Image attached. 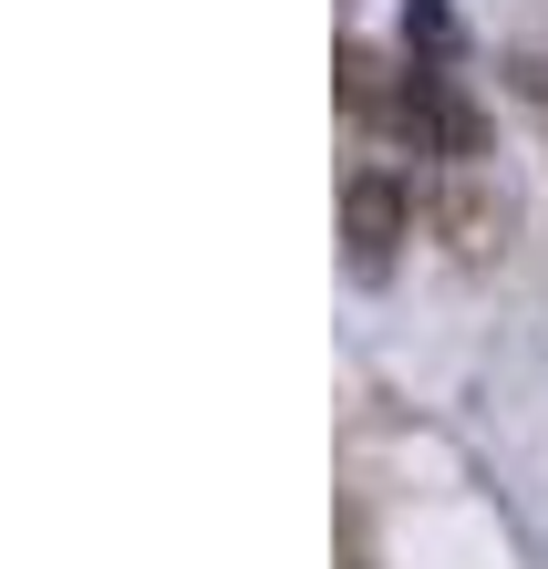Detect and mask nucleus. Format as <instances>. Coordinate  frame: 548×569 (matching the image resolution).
I'll use <instances>...</instances> for the list:
<instances>
[{"mask_svg": "<svg viewBox=\"0 0 548 569\" xmlns=\"http://www.w3.org/2000/svg\"><path fill=\"white\" fill-rule=\"evenodd\" d=\"M445 31H456V21H445V0H403V42L445 52Z\"/></svg>", "mask_w": 548, "mask_h": 569, "instance_id": "obj_2", "label": "nucleus"}, {"mask_svg": "<svg viewBox=\"0 0 548 569\" xmlns=\"http://www.w3.org/2000/svg\"><path fill=\"white\" fill-rule=\"evenodd\" d=\"M403 228H415V208H403L393 177H352V280H383Z\"/></svg>", "mask_w": 548, "mask_h": 569, "instance_id": "obj_1", "label": "nucleus"}]
</instances>
